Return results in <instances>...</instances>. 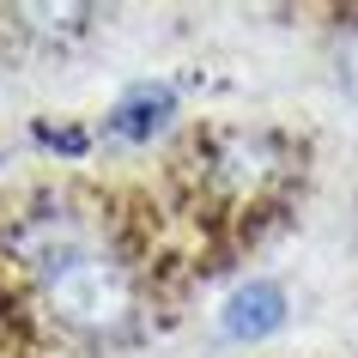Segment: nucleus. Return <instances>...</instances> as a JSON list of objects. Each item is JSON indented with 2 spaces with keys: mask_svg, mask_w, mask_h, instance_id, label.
<instances>
[{
  "mask_svg": "<svg viewBox=\"0 0 358 358\" xmlns=\"http://www.w3.org/2000/svg\"><path fill=\"white\" fill-rule=\"evenodd\" d=\"M303 152L280 128H225L201 146V182L225 207H273L298 182Z\"/></svg>",
  "mask_w": 358,
  "mask_h": 358,
  "instance_id": "1",
  "label": "nucleus"
},
{
  "mask_svg": "<svg viewBox=\"0 0 358 358\" xmlns=\"http://www.w3.org/2000/svg\"><path fill=\"white\" fill-rule=\"evenodd\" d=\"M37 285H43V310L73 334H115V328L134 322V303H140L134 273L92 243L49 262L37 273Z\"/></svg>",
  "mask_w": 358,
  "mask_h": 358,
  "instance_id": "2",
  "label": "nucleus"
},
{
  "mask_svg": "<svg viewBox=\"0 0 358 358\" xmlns=\"http://www.w3.org/2000/svg\"><path fill=\"white\" fill-rule=\"evenodd\" d=\"M273 316H280V292L273 285H249L243 298L225 310V322L237 328V334H255V328H273Z\"/></svg>",
  "mask_w": 358,
  "mask_h": 358,
  "instance_id": "3",
  "label": "nucleus"
},
{
  "mask_svg": "<svg viewBox=\"0 0 358 358\" xmlns=\"http://www.w3.org/2000/svg\"><path fill=\"white\" fill-rule=\"evenodd\" d=\"M328 67H334V79H340V92L358 103V24L352 31H340L334 37V49H328Z\"/></svg>",
  "mask_w": 358,
  "mask_h": 358,
  "instance_id": "4",
  "label": "nucleus"
}]
</instances>
